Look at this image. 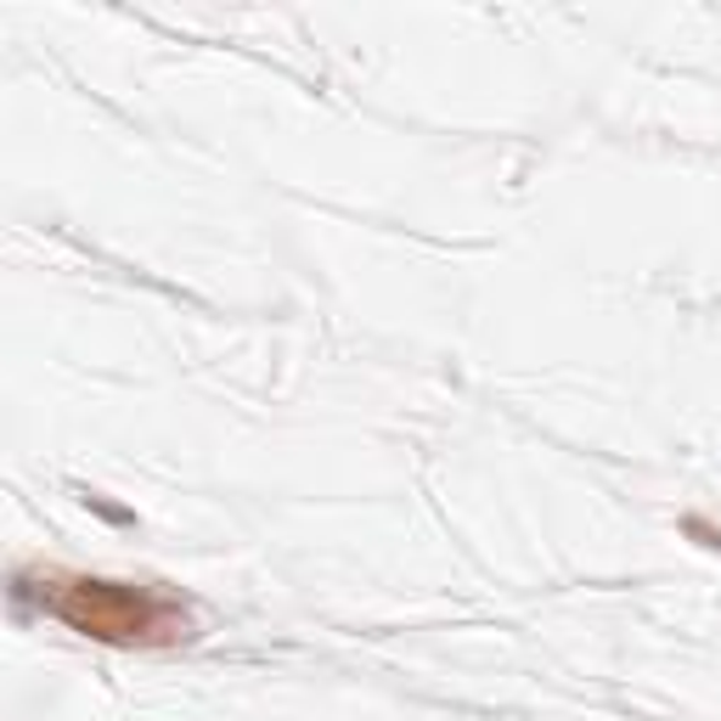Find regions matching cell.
I'll use <instances>...</instances> for the list:
<instances>
[{"instance_id":"2","label":"cell","mask_w":721,"mask_h":721,"mask_svg":"<svg viewBox=\"0 0 721 721\" xmlns=\"http://www.w3.org/2000/svg\"><path fill=\"white\" fill-rule=\"evenodd\" d=\"M682 531H688V536H699L704 547H715V553H721V531H715V524H704V518H682Z\"/></svg>"},{"instance_id":"1","label":"cell","mask_w":721,"mask_h":721,"mask_svg":"<svg viewBox=\"0 0 721 721\" xmlns=\"http://www.w3.org/2000/svg\"><path fill=\"white\" fill-rule=\"evenodd\" d=\"M18 598H40V609L68 632L108 648H175L198 637L192 603L159 581H108V575H18Z\"/></svg>"}]
</instances>
